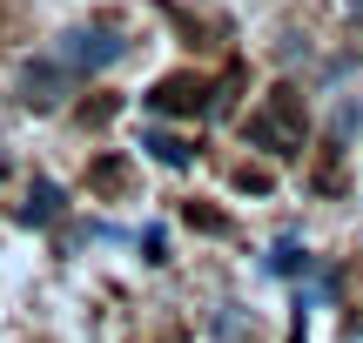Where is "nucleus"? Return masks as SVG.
Wrapping results in <instances>:
<instances>
[{"mask_svg":"<svg viewBox=\"0 0 363 343\" xmlns=\"http://www.w3.org/2000/svg\"><path fill=\"white\" fill-rule=\"evenodd\" d=\"M235 189H242V196H269V175L262 169H235Z\"/></svg>","mask_w":363,"mask_h":343,"instance_id":"obj_11","label":"nucleus"},{"mask_svg":"<svg viewBox=\"0 0 363 343\" xmlns=\"http://www.w3.org/2000/svg\"><path fill=\"white\" fill-rule=\"evenodd\" d=\"M142 249H148V263H169V236H162V229H148Z\"/></svg>","mask_w":363,"mask_h":343,"instance_id":"obj_12","label":"nucleus"},{"mask_svg":"<svg viewBox=\"0 0 363 343\" xmlns=\"http://www.w3.org/2000/svg\"><path fill=\"white\" fill-rule=\"evenodd\" d=\"M115 94H101V101H81V121H88V128H108V121H115Z\"/></svg>","mask_w":363,"mask_h":343,"instance_id":"obj_10","label":"nucleus"},{"mask_svg":"<svg viewBox=\"0 0 363 343\" xmlns=\"http://www.w3.org/2000/svg\"><path fill=\"white\" fill-rule=\"evenodd\" d=\"M142 148L162 162V169H189V162H195V148L182 142V135H162V128H155V135H142Z\"/></svg>","mask_w":363,"mask_h":343,"instance_id":"obj_7","label":"nucleus"},{"mask_svg":"<svg viewBox=\"0 0 363 343\" xmlns=\"http://www.w3.org/2000/svg\"><path fill=\"white\" fill-rule=\"evenodd\" d=\"M269 269H276V276H296V269H310V256H303V242H296V236H283V242L269 249Z\"/></svg>","mask_w":363,"mask_h":343,"instance_id":"obj_9","label":"nucleus"},{"mask_svg":"<svg viewBox=\"0 0 363 343\" xmlns=\"http://www.w3.org/2000/svg\"><path fill=\"white\" fill-rule=\"evenodd\" d=\"M0 175H7V162H0Z\"/></svg>","mask_w":363,"mask_h":343,"instance_id":"obj_13","label":"nucleus"},{"mask_svg":"<svg viewBox=\"0 0 363 343\" xmlns=\"http://www.w3.org/2000/svg\"><path fill=\"white\" fill-rule=\"evenodd\" d=\"M242 135H249V148H262L269 162H296V155H303V142H310V115H303V94L289 88V81H276V88L262 94L256 108H249Z\"/></svg>","mask_w":363,"mask_h":343,"instance_id":"obj_1","label":"nucleus"},{"mask_svg":"<svg viewBox=\"0 0 363 343\" xmlns=\"http://www.w3.org/2000/svg\"><path fill=\"white\" fill-rule=\"evenodd\" d=\"M54 215H61V189H54L48 175H34V189H27V202H21V223H40V229H48Z\"/></svg>","mask_w":363,"mask_h":343,"instance_id":"obj_5","label":"nucleus"},{"mask_svg":"<svg viewBox=\"0 0 363 343\" xmlns=\"http://www.w3.org/2000/svg\"><path fill=\"white\" fill-rule=\"evenodd\" d=\"M121 54H128V40H121L115 21H88V27H67L61 47H54V61L74 67V74H101V67H115Z\"/></svg>","mask_w":363,"mask_h":343,"instance_id":"obj_2","label":"nucleus"},{"mask_svg":"<svg viewBox=\"0 0 363 343\" xmlns=\"http://www.w3.org/2000/svg\"><path fill=\"white\" fill-rule=\"evenodd\" d=\"M74 67H61V61H27L21 67V101L27 108H61V94L74 88Z\"/></svg>","mask_w":363,"mask_h":343,"instance_id":"obj_4","label":"nucleus"},{"mask_svg":"<svg viewBox=\"0 0 363 343\" xmlns=\"http://www.w3.org/2000/svg\"><path fill=\"white\" fill-rule=\"evenodd\" d=\"M128 175H135L128 155H101V162L88 169V189H94V196H121V189H128Z\"/></svg>","mask_w":363,"mask_h":343,"instance_id":"obj_6","label":"nucleus"},{"mask_svg":"<svg viewBox=\"0 0 363 343\" xmlns=\"http://www.w3.org/2000/svg\"><path fill=\"white\" fill-rule=\"evenodd\" d=\"M142 101L155 108V115H208V81H195V74H162Z\"/></svg>","mask_w":363,"mask_h":343,"instance_id":"obj_3","label":"nucleus"},{"mask_svg":"<svg viewBox=\"0 0 363 343\" xmlns=\"http://www.w3.org/2000/svg\"><path fill=\"white\" fill-rule=\"evenodd\" d=\"M182 223H189V229H202V236H229V215H222V209H208V202H189V209H182Z\"/></svg>","mask_w":363,"mask_h":343,"instance_id":"obj_8","label":"nucleus"}]
</instances>
